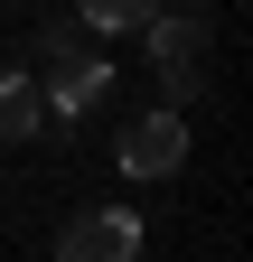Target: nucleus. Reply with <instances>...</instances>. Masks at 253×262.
<instances>
[{"mask_svg": "<svg viewBox=\"0 0 253 262\" xmlns=\"http://www.w3.org/2000/svg\"><path fill=\"white\" fill-rule=\"evenodd\" d=\"M113 169L122 178H178L187 169V103H150L113 131Z\"/></svg>", "mask_w": 253, "mask_h": 262, "instance_id": "nucleus-3", "label": "nucleus"}, {"mask_svg": "<svg viewBox=\"0 0 253 262\" xmlns=\"http://www.w3.org/2000/svg\"><path fill=\"white\" fill-rule=\"evenodd\" d=\"M38 131H47V103H38V75H28V66H0V150L38 141Z\"/></svg>", "mask_w": 253, "mask_h": 262, "instance_id": "nucleus-5", "label": "nucleus"}, {"mask_svg": "<svg viewBox=\"0 0 253 262\" xmlns=\"http://www.w3.org/2000/svg\"><path fill=\"white\" fill-rule=\"evenodd\" d=\"M150 10H160V0H75V19L94 28V38H132Z\"/></svg>", "mask_w": 253, "mask_h": 262, "instance_id": "nucleus-6", "label": "nucleus"}, {"mask_svg": "<svg viewBox=\"0 0 253 262\" xmlns=\"http://www.w3.org/2000/svg\"><path fill=\"white\" fill-rule=\"evenodd\" d=\"M28 75H38V103H47V131H75L94 103H103L113 94V66L85 47V19H56L47 38H38V66H28Z\"/></svg>", "mask_w": 253, "mask_h": 262, "instance_id": "nucleus-1", "label": "nucleus"}, {"mask_svg": "<svg viewBox=\"0 0 253 262\" xmlns=\"http://www.w3.org/2000/svg\"><path fill=\"white\" fill-rule=\"evenodd\" d=\"M187 10H206V0H187Z\"/></svg>", "mask_w": 253, "mask_h": 262, "instance_id": "nucleus-7", "label": "nucleus"}, {"mask_svg": "<svg viewBox=\"0 0 253 262\" xmlns=\"http://www.w3.org/2000/svg\"><path fill=\"white\" fill-rule=\"evenodd\" d=\"M141 253V215L132 206H85L56 225V262H132Z\"/></svg>", "mask_w": 253, "mask_h": 262, "instance_id": "nucleus-4", "label": "nucleus"}, {"mask_svg": "<svg viewBox=\"0 0 253 262\" xmlns=\"http://www.w3.org/2000/svg\"><path fill=\"white\" fill-rule=\"evenodd\" d=\"M132 38L150 47L160 103H197V94H206V47H216V38H206V19H197V10H169V0H160V10H150Z\"/></svg>", "mask_w": 253, "mask_h": 262, "instance_id": "nucleus-2", "label": "nucleus"}]
</instances>
